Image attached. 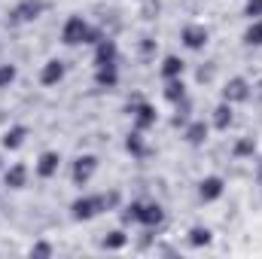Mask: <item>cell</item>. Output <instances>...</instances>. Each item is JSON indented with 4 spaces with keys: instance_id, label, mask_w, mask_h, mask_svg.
Listing matches in <instances>:
<instances>
[{
    "instance_id": "6da1fadb",
    "label": "cell",
    "mask_w": 262,
    "mask_h": 259,
    "mask_svg": "<svg viewBox=\"0 0 262 259\" xmlns=\"http://www.w3.org/2000/svg\"><path fill=\"white\" fill-rule=\"evenodd\" d=\"M125 113L131 116V128H140V131L156 128V122H159V110H156V104L143 101L140 95L128 98V104H125Z\"/></svg>"
},
{
    "instance_id": "7a4b0ae2",
    "label": "cell",
    "mask_w": 262,
    "mask_h": 259,
    "mask_svg": "<svg viewBox=\"0 0 262 259\" xmlns=\"http://www.w3.org/2000/svg\"><path fill=\"white\" fill-rule=\"evenodd\" d=\"M101 213H104V207H101L98 192H82L70 201V220H76V223H92Z\"/></svg>"
},
{
    "instance_id": "3957f363",
    "label": "cell",
    "mask_w": 262,
    "mask_h": 259,
    "mask_svg": "<svg viewBox=\"0 0 262 259\" xmlns=\"http://www.w3.org/2000/svg\"><path fill=\"white\" fill-rule=\"evenodd\" d=\"M220 98L226 101V104H247L250 98H253V82L247 79V76H229L226 82H223V89H220Z\"/></svg>"
},
{
    "instance_id": "277c9868",
    "label": "cell",
    "mask_w": 262,
    "mask_h": 259,
    "mask_svg": "<svg viewBox=\"0 0 262 259\" xmlns=\"http://www.w3.org/2000/svg\"><path fill=\"white\" fill-rule=\"evenodd\" d=\"M98 156L95 153H82V156H76L73 159V165H70V180H73V186H89L92 180H95V174H98Z\"/></svg>"
},
{
    "instance_id": "5b68a950",
    "label": "cell",
    "mask_w": 262,
    "mask_h": 259,
    "mask_svg": "<svg viewBox=\"0 0 262 259\" xmlns=\"http://www.w3.org/2000/svg\"><path fill=\"white\" fill-rule=\"evenodd\" d=\"M46 12V0H18L12 9H9V15H6V21L9 25H34L40 15Z\"/></svg>"
},
{
    "instance_id": "8992f818",
    "label": "cell",
    "mask_w": 262,
    "mask_h": 259,
    "mask_svg": "<svg viewBox=\"0 0 262 259\" xmlns=\"http://www.w3.org/2000/svg\"><path fill=\"white\" fill-rule=\"evenodd\" d=\"M92 25L85 21V15H67V21L61 25V43L64 46H85V37H89Z\"/></svg>"
},
{
    "instance_id": "52a82bcc",
    "label": "cell",
    "mask_w": 262,
    "mask_h": 259,
    "mask_svg": "<svg viewBox=\"0 0 262 259\" xmlns=\"http://www.w3.org/2000/svg\"><path fill=\"white\" fill-rule=\"evenodd\" d=\"M180 43H183V49H189V52H201V49L210 43V31H207L201 21H189V25H183V31H180Z\"/></svg>"
},
{
    "instance_id": "ba28073f",
    "label": "cell",
    "mask_w": 262,
    "mask_h": 259,
    "mask_svg": "<svg viewBox=\"0 0 262 259\" xmlns=\"http://www.w3.org/2000/svg\"><path fill=\"white\" fill-rule=\"evenodd\" d=\"M195 192H198V201L213 204V201H220V198L226 195V180H223L220 174H207V177H201V180H198Z\"/></svg>"
},
{
    "instance_id": "9c48e42d",
    "label": "cell",
    "mask_w": 262,
    "mask_h": 259,
    "mask_svg": "<svg viewBox=\"0 0 262 259\" xmlns=\"http://www.w3.org/2000/svg\"><path fill=\"white\" fill-rule=\"evenodd\" d=\"M58 171H61V153L58 149H43L34 162V174L40 180H52V177H58Z\"/></svg>"
},
{
    "instance_id": "30bf717a",
    "label": "cell",
    "mask_w": 262,
    "mask_h": 259,
    "mask_svg": "<svg viewBox=\"0 0 262 259\" xmlns=\"http://www.w3.org/2000/svg\"><path fill=\"white\" fill-rule=\"evenodd\" d=\"M92 49H95V58H92V61H95V67L119 64V43H116L113 37H107V34H104V37H101Z\"/></svg>"
},
{
    "instance_id": "8fae6325",
    "label": "cell",
    "mask_w": 262,
    "mask_h": 259,
    "mask_svg": "<svg viewBox=\"0 0 262 259\" xmlns=\"http://www.w3.org/2000/svg\"><path fill=\"white\" fill-rule=\"evenodd\" d=\"M0 174H3V186H6V189H25V186H28V177H31V168H28L25 162H12V165H6Z\"/></svg>"
},
{
    "instance_id": "7c38bea8",
    "label": "cell",
    "mask_w": 262,
    "mask_h": 259,
    "mask_svg": "<svg viewBox=\"0 0 262 259\" xmlns=\"http://www.w3.org/2000/svg\"><path fill=\"white\" fill-rule=\"evenodd\" d=\"M180 131H183V140H186L189 146H204L207 137H210V122H204V119H195V116H192Z\"/></svg>"
},
{
    "instance_id": "4fadbf2b",
    "label": "cell",
    "mask_w": 262,
    "mask_h": 259,
    "mask_svg": "<svg viewBox=\"0 0 262 259\" xmlns=\"http://www.w3.org/2000/svg\"><path fill=\"white\" fill-rule=\"evenodd\" d=\"M131 241L128 229L125 226H116V229H107L104 235H101V250H107V253H119V250H125Z\"/></svg>"
},
{
    "instance_id": "5bb4252c",
    "label": "cell",
    "mask_w": 262,
    "mask_h": 259,
    "mask_svg": "<svg viewBox=\"0 0 262 259\" xmlns=\"http://www.w3.org/2000/svg\"><path fill=\"white\" fill-rule=\"evenodd\" d=\"M64 76H67V64L61 61V58H49L46 64L40 67V85H46V89L58 85Z\"/></svg>"
},
{
    "instance_id": "9a60e30c",
    "label": "cell",
    "mask_w": 262,
    "mask_h": 259,
    "mask_svg": "<svg viewBox=\"0 0 262 259\" xmlns=\"http://www.w3.org/2000/svg\"><path fill=\"white\" fill-rule=\"evenodd\" d=\"M28 125H21V122H15V125H9V128L0 134V146L6 149V153H15V149H21L25 146V140H28Z\"/></svg>"
},
{
    "instance_id": "2e32d148",
    "label": "cell",
    "mask_w": 262,
    "mask_h": 259,
    "mask_svg": "<svg viewBox=\"0 0 262 259\" xmlns=\"http://www.w3.org/2000/svg\"><path fill=\"white\" fill-rule=\"evenodd\" d=\"M125 153H128L131 159H146L149 156V143H146V131L140 128H131L128 134H125Z\"/></svg>"
},
{
    "instance_id": "e0dca14e",
    "label": "cell",
    "mask_w": 262,
    "mask_h": 259,
    "mask_svg": "<svg viewBox=\"0 0 262 259\" xmlns=\"http://www.w3.org/2000/svg\"><path fill=\"white\" fill-rule=\"evenodd\" d=\"M149 226V229H162L165 226V207L159 201H143V210H140V229Z\"/></svg>"
},
{
    "instance_id": "ac0fdd59",
    "label": "cell",
    "mask_w": 262,
    "mask_h": 259,
    "mask_svg": "<svg viewBox=\"0 0 262 259\" xmlns=\"http://www.w3.org/2000/svg\"><path fill=\"white\" fill-rule=\"evenodd\" d=\"M232 122H235V110H232V104L220 101V104L210 110V128L229 131V128H232Z\"/></svg>"
},
{
    "instance_id": "d6986e66",
    "label": "cell",
    "mask_w": 262,
    "mask_h": 259,
    "mask_svg": "<svg viewBox=\"0 0 262 259\" xmlns=\"http://www.w3.org/2000/svg\"><path fill=\"white\" fill-rule=\"evenodd\" d=\"M162 98L174 107V104H180L183 98H189V89H186V79L183 76H177V79H165V89H162Z\"/></svg>"
},
{
    "instance_id": "ffe728a7",
    "label": "cell",
    "mask_w": 262,
    "mask_h": 259,
    "mask_svg": "<svg viewBox=\"0 0 262 259\" xmlns=\"http://www.w3.org/2000/svg\"><path fill=\"white\" fill-rule=\"evenodd\" d=\"M140 210H143V201H140V198H134V201H122V207L116 210V213H119V226H125V229L140 226Z\"/></svg>"
},
{
    "instance_id": "44dd1931",
    "label": "cell",
    "mask_w": 262,
    "mask_h": 259,
    "mask_svg": "<svg viewBox=\"0 0 262 259\" xmlns=\"http://www.w3.org/2000/svg\"><path fill=\"white\" fill-rule=\"evenodd\" d=\"M210 241H213V232L207 229V226H189V232H186V244L192 247V250H204V247H210Z\"/></svg>"
},
{
    "instance_id": "7402d4cb",
    "label": "cell",
    "mask_w": 262,
    "mask_h": 259,
    "mask_svg": "<svg viewBox=\"0 0 262 259\" xmlns=\"http://www.w3.org/2000/svg\"><path fill=\"white\" fill-rule=\"evenodd\" d=\"M183 73H186V61L180 55H165L162 58V64H159V76L162 79H177Z\"/></svg>"
},
{
    "instance_id": "603a6c76",
    "label": "cell",
    "mask_w": 262,
    "mask_h": 259,
    "mask_svg": "<svg viewBox=\"0 0 262 259\" xmlns=\"http://www.w3.org/2000/svg\"><path fill=\"white\" fill-rule=\"evenodd\" d=\"M95 85L98 89H116L119 85V64L95 67Z\"/></svg>"
},
{
    "instance_id": "cb8c5ba5",
    "label": "cell",
    "mask_w": 262,
    "mask_h": 259,
    "mask_svg": "<svg viewBox=\"0 0 262 259\" xmlns=\"http://www.w3.org/2000/svg\"><path fill=\"white\" fill-rule=\"evenodd\" d=\"M232 156L235 159H253L256 156V137L253 134H244L232 143Z\"/></svg>"
},
{
    "instance_id": "d4e9b609",
    "label": "cell",
    "mask_w": 262,
    "mask_h": 259,
    "mask_svg": "<svg viewBox=\"0 0 262 259\" xmlns=\"http://www.w3.org/2000/svg\"><path fill=\"white\" fill-rule=\"evenodd\" d=\"M241 43L250 46V49H259L262 46V18L247 21V28H244V34H241Z\"/></svg>"
},
{
    "instance_id": "484cf974",
    "label": "cell",
    "mask_w": 262,
    "mask_h": 259,
    "mask_svg": "<svg viewBox=\"0 0 262 259\" xmlns=\"http://www.w3.org/2000/svg\"><path fill=\"white\" fill-rule=\"evenodd\" d=\"M192 119V98H183L180 104H174V116H171V128H183Z\"/></svg>"
},
{
    "instance_id": "4316f807",
    "label": "cell",
    "mask_w": 262,
    "mask_h": 259,
    "mask_svg": "<svg viewBox=\"0 0 262 259\" xmlns=\"http://www.w3.org/2000/svg\"><path fill=\"white\" fill-rule=\"evenodd\" d=\"M159 232H162V229H149V226H143V232L134 238V247H137L140 253L152 250V247H156V241H159Z\"/></svg>"
},
{
    "instance_id": "83f0119b",
    "label": "cell",
    "mask_w": 262,
    "mask_h": 259,
    "mask_svg": "<svg viewBox=\"0 0 262 259\" xmlns=\"http://www.w3.org/2000/svg\"><path fill=\"white\" fill-rule=\"evenodd\" d=\"M101 195V207H104V213H116L119 207H122V192L119 189H104Z\"/></svg>"
},
{
    "instance_id": "f1b7e54d",
    "label": "cell",
    "mask_w": 262,
    "mask_h": 259,
    "mask_svg": "<svg viewBox=\"0 0 262 259\" xmlns=\"http://www.w3.org/2000/svg\"><path fill=\"white\" fill-rule=\"evenodd\" d=\"M15 79H18V67L9 64V61H3V64H0V92H3V89H9Z\"/></svg>"
},
{
    "instance_id": "f546056e",
    "label": "cell",
    "mask_w": 262,
    "mask_h": 259,
    "mask_svg": "<svg viewBox=\"0 0 262 259\" xmlns=\"http://www.w3.org/2000/svg\"><path fill=\"white\" fill-rule=\"evenodd\" d=\"M137 52H140V58H156V52H159V43L152 40V37H140L137 40Z\"/></svg>"
},
{
    "instance_id": "4dcf8cb0",
    "label": "cell",
    "mask_w": 262,
    "mask_h": 259,
    "mask_svg": "<svg viewBox=\"0 0 262 259\" xmlns=\"http://www.w3.org/2000/svg\"><path fill=\"white\" fill-rule=\"evenodd\" d=\"M244 18L247 21L262 18V0H244Z\"/></svg>"
},
{
    "instance_id": "1f68e13d",
    "label": "cell",
    "mask_w": 262,
    "mask_h": 259,
    "mask_svg": "<svg viewBox=\"0 0 262 259\" xmlns=\"http://www.w3.org/2000/svg\"><path fill=\"white\" fill-rule=\"evenodd\" d=\"M28 253H31V256H52V253H55V247H52L49 241H34Z\"/></svg>"
},
{
    "instance_id": "d6a6232c",
    "label": "cell",
    "mask_w": 262,
    "mask_h": 259,
    "mask_svg": "<svg viewBox=\"0 0 262 259\" xmlns=\"http://www.w3.org/2000/svg\"><path fill=\"white\" fill-rule=\"evenodd\" d=\"M101 37H104V31H101V28H95V25H92V31H89V37H85V46H95V43H98V40H101Z\"/></svg>"
},
{
    "instance_id": "836d02e7",
    "label": "cell",
    "mask_w": 262,
    "mask_h": 259,
    "mask_svg": "<svg viewBox=\"0 0 262 259\" xmlns=\"http://www.w3.org/2000/svg\"><path fill=\"white\" fill-rule=\"evenodd\" d=\"M198 79H201V82H210V79H213V64L210 67H198Z\"/></svg>"
},
{
    "instance_id": "e575fe53",
    "label": "cell",
    "mask_w": 262,
    "mask_h": 259,
    "mask_svg": "<svg viewBox=\"0 0 262 259\" xmlns=\"http://www.w3.org/2000/svg\"><path fill=\"white\" fill-rule=\"evenodd\" d=\"M0 171H3V156H0Z\"/></svg>"
}]
</instances>
